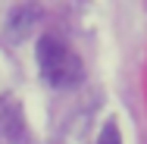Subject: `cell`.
<instances>
[{"instance_id": "obj_1", "label": "cell", "mask_w": 147, "mask_h": 144, "mask_svg": "<svg viewBox=\"0 0 147 144\" xmlns=\"http://www.w3.org/2000/svg\"><path fill=\"white\" fill-rule=\"evenodd\" d=\"M38 66H41V75L53 88L78 85V82H82V72H85L78 53H75L69 44L57 41L53 34H44V38L38 41Z\"/></svg>"}, {"instance_id": "obj_2", "label": "cell", "mask_w": 147, "mask_h": 144, "mask_svg": "<svg viewBox=\"0 0 147 144\" xmlns=\"http://www.w3.org/2000/svg\"><path fill=\"white\" fill-rule=\"evenodd\" d=\"M100 144H122V138H119V125H116V119H110V122L103 125V132H100Z\"/></svg>"}]
</instances>
